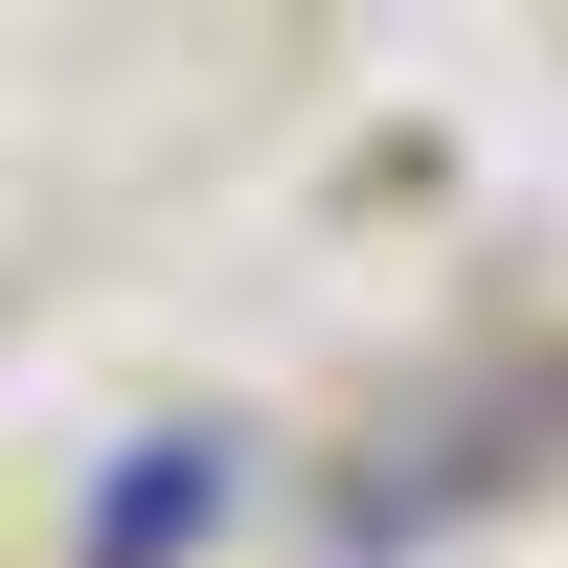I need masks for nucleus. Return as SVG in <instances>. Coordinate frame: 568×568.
Returning a JSON list of instances; mask_svg holds the SVG:
<instances>
[{
    "label": "nucleus",
    "instance_id": "1",
    "mask_svg": "<svg viewBox=\"0 0 568 568\" xmlns=\"http://www.w3.org/2000/svg\"><path fill=\"white\" fill-rule=\"evenodd\" d=\"M205 500H227V433H160V478H114V500H91V568H160V546H205Z\"/></svg>",
    "mask_w": 568,
    "mask_h": 568
}]
</instances>
